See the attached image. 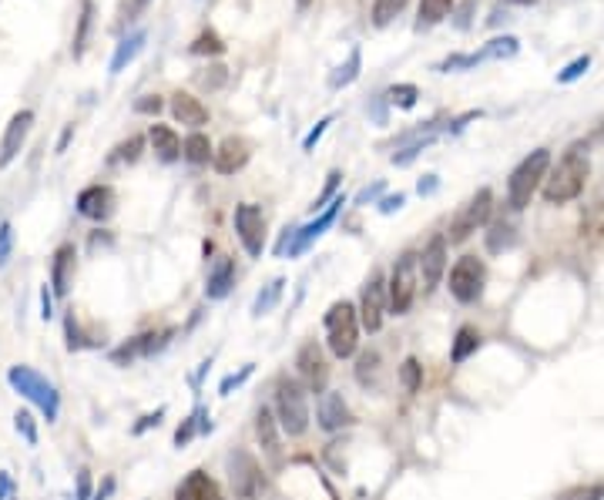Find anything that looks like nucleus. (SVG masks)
Instances as JSON below:
<instances>
[{
  "instance_id": "cd10ccee",
  "label": "nucleus",
  "mask_w": 604,
  "mask_h": 500,
  "mask_svg": "<svg viewBox=\"0 0 604 500\" xmlns=\"http://www.w3.org/2000/svg\"><path fill=\"white\" fill-rule=\"evenodd\" d=\"M477 349H481V333H477L473 326H460V329H457V336H453L450 363H467Z\"/></svg>"
},
{
  "instance_id": "4be33fe9",
  "label": "nucleus",
  "mask_w": 604,
  "mask_h": 500,
  "mask_svg": "<svg viewBox=\"0 0 604 500\" xmlns=\"http://www.w3.org/2000/svg\"><path fill=\"white\" fill-rule=\"evenodd\" d=\"M175 500H222V490L205 470H192L175 490Z\"/></svg>"
},
{
  "instance_id": "6e6552de",
  "label": "nucleus",
  "mask_w": 604,
  "mask_h": 500,
  "mask_svg": "<svg viewBox=\"0 0 604 500\" xmlns=\"http://www.w3.org/2000/svg\"><path fill=\"white\" fill-rule=\"evenodd\" d=\"M483 282H487V269L477 256L457 258V266L450 269V292L457 303H477L483 296Z\"/></svg>"
},
{
  "instance_id": "0e129e2a",
  "label": "nucleus",
  "mask_w": 604,
  "mask_h": 500,
  "mask_svg": "<svg viewBox=\"0 0 604 500\" xmlns=\"http://www.w3.org/2000/svg\"><path fill=\"white\" fill-rule=\"evenodd\" d=\"M71 135H75V128L68 124V128H64V135H60V141H58V152H64V148H68V141H71Z\"/></svg>"
},
{
  "instance_id": "7ed1b4c3",
  "label": "nucleus",
  "mask_w": 604,
  "mask_h": 500,
  "mask_svg": "<svg viewBox=\"0 0 604 500\" xmlns=\"http://www.w3.org/2000/svg\"><path fill=\"white\" fill-rule=\"evenodd\" d=\"M275 413L279 426L289 437H302L309 430V403H306V386L299 379L279 377L275 383Z\"/></svg>"
},
{
  "instance_id": "c9c22d12",
  "label": "nucleus",
  "mask_w": 604,
  "mask_h": 500,
  "mask_svg": "<svg viewBox=\"0 0 604 500\" xmlns=\"http://www.w3.org/2000/svg\"><path fill=\"white\" fill-rule=\"evenodd\" d=\"M400 383H403L407 393H417L423 386V366L417 356H407V360H403V366H400Z\"/></svg>"
},
{
  "instance_id": "ddd939ff",
  "label": "nucleus",
  "mask_w": 604,
  "mask_h": 500,
  "mask_svg": "<svg viewBox=\"0 0 604 500\" xmlns=\"http://www.w3.org/2000/svg\"><path fill=\"white\" fill-rule=\"evenodd\" d=\"M343 205H346V198L336 195V198H332L330 209H322V212H319L316 222H309V226L296 228V239H292V245H289V258L302 256V252H306L309 245L316 242L319 235H322V232H326V228H330L332 222H336V215H339V209H343Z\"/></svg>"
},
{
  "instance_id": "58836bf2",
  "label": "nucleus",
  "mask_w": 604,
  "mask_h": 500,
  "mask_svg": "<svg viewBox=\"0 0 604 500\" xmlns=\"http://www.w3.org/2000/svg\"><path fill=\"white\" fill-rule=\"evenodd\" d=\"M222 51H226V44L215 31H202L192 44V54H222Z\"/></svg>"
},
{
  "instance_id": "79ce46f5",
  "label": "nucleus",
  "mask_w": 604,
  "mask_h": 500,
  "mask_svg": "<svg viewBox=\"0 0 604 500\" xmlns=\"http://www.w3.org/2000/svg\"><path fill=\"white\" fill-rule=\"evenodd\" d=\"M11 252H14V226H11V222H0V269L7 266Z\"/></svg>"
},
{
  "instance_id": "5701e85b",
  "label": "nucleus",
  "mask_w": 604,
  "mask_h": 500,
  "mask_svg": "<svg viewBox=\"0 0 604 500\" xmlns=\"http://www.w3.org/2000/svg\"><path fill=\"white\" fill-rule=\"evenodd\" d=\"M235 286V262L228 256L215 258V266L209 269V282H205V296L209 299H226Z\"/></svg>"
},
{
  "instance_id": "7c9ffc66",
  "label": "nucleus",
  "mask_w": 604,
  "mask_h": 500,
  "mask_svg": "<svg viewBox=\"0 0 604 500\" xmlns=\"http://www.w3.org/2000/svg\"><path fill=\"white\" fill-rule=\"evenodd\" d=\"M450 7L453 0H420V17H417V31H430V28H437L443 17H450Z\"/></svg>"
},
{
  "instance_id": "e2e57ef3",
  "label": "nucleus",
  "mask_w": 604,
  "mask_h": 500,
  "mask_svg": "<svg viewBox=\"0 0 604 500\" xmlns=\"http://www.w3.org/2000/svg\"><path fill=\"white\" fill-rule=\"evenodd\" d=\"M41 309H44V313H41L44 319L54 316V313H51V292H47V289H41Z\"/></svg>"
},
{
  "instance_id": "f03ea898",
  "label": "nucleus",
  "mask_w": 604,
  "mask_h": 500,
  "mask_svg": "<svg viewBox=\"0 0 604 500\" xmlns=\"http://www.w3.org/2000/svg\"><path fill=\"white\" fill-rule=\"evenodd\" d=\"M547 171H551V152L547 148H537L530 152L521 165L511 171V182H507V202L511 209H528L534 192L541 188V182H547Z\"/></svg>"
},
{
  "instance_id": "0eeeda50",
  "label": "nucleus",
  "mask_w": 604,
  "mask_h": 500,
  "mask_svg": "<svg viewBox=\"0 0 604 500\" xmlns=\"http://www.w3.org/2000/svg\"><path fill=\"white\" fill-rule=\"evenodd\" d=\"M521 51V41L517 37H494V41H487L481 51H473V54H450V58H443L437 64L440 75H450V71H470V67H477L483 61H504V58H513Z\"/></svg>"
},
{
  "instance_id": "4c0bfd02",
  "label": "nucleus",
  "mask_w": 604,
  "mask_h": 500,
  "mask_svg": "<svg viewBox=\"0 0 604 500\" xmlns=\"http://www.w3.org/2000/svg\"><path fill=\"white\" fill-rule=\"evenodd\" d=\"M403 4H407V0H377V4H373V24H377V28H386L393 17L403 11Z\"/></svg>"
},
{
  "instance_id": "72a5a7b5",
  "label": "nucleus",
  "mask_w": 604,
  "mask_h": 500,
  "mask_svg": "<svg viewBox=\"0 0 604 500\" xmlns=\"http://www.w3.org/2000/svg\"><path fill=\"white\" fill-rule=\"evenodd\" d=\"M513 242H517V228H513L511 222H497V226H490V232H487V249H490V252H507Z\"/></svg>"
},
{
  "instance_id": "3c124183",
  "label": "nucleus",
  "mask_w": 604,
  "mask_h": 500,
  "mask_svg": "<svg viewBox=\"0 0 604 500\" xmlns=\"http://www.w3.org/2000/svg\"><path fill=\"white\" fill-rule=\"evenodd\" d=\"M598 497H604V487H581V490L564 494V500H598Z\"/></svg>"
},
{
  "instance_id": "412c9836",
  "label": "nucleus",
  "mask_w": 604,
  "mask_h": 500,
  "mask_svg": "<svg viewBox=\"0 0 604 500\" xmlns=\"http://www.w3.org/2000/svg\"><path fill=\"white\" fill-rule=\"evenodd\" d=\"M171 115H175V122L185 124V128H202V124H209V107L198 101L195 94H171Z\"/></svg>"
},
{
  "instance_id": "bf43d9fd",
  "label": "nucleus",
  "mask_w": 604,
  "mask_h": 500,
  "mask_svg": "<svg viewBox=\"0 0 604 500\" xmlns=\"http://www.w3.org/2000/svg\"><path fill=\"white\" fill-rule=\"evenodd\" d=\"M437 175H426V179H420V188H417V192H420V195H433V192H437Z\"/></svg>"
},
{
  "instance_id": "1a4fd4ad",
  "label": "nucleus",
  "mask_w": 604,
  "mask_h": 500,
  "mask_svg": "<svg viewBox=\"0 0 604 500\" xmlns=\"http://www.w3.org/2000/svg\"><path fill=\"white\" fill-rule=\"evenodd\" d=\"M490 209H494V192H490V188H481V192L470 198L460 212L453 215L450 232H447V235H450V242H467L477 228L487 226Z\"/></svg>"
},
{
  "instance_id": "a19ab883",
  "label": "nucleus",
  "mask_w": 604,
  "mask_h": 500,
  "mask_svg": "<svg viewBox=\"0 0 604 500\" xmlns=\"http://www.w3.org/2000/svg\"><path fill=\"white\" fill-rule=\"evenodd\" d=\"M14 426H17V433L28 440L30 447L37 443V426H34V417H30L28 409H17V417H14Z\"/></svg>"
},
{
  "instance_id": "09e8293b",
  "label": "nucleus",
  "mask_w": 604,
  "mask_h": 500,
  "mask_svg": "<svg viewBox=\"0 0 604 500\" xmlns=\"http://www.w3.org/2000/svg\"><path fill=\"white\" fill-rule=\"evenodd\" d=\"M473 7H477V0H464V4L457 7V20H453V24H457L460 31H467L470 28V14H473Z\"/></svg>"
},
{
  "instance_id": "9d476101",
  "label": "nucleus",
  "mask_w": 604,
  "mask_h": 500,
  "mask_svg": "<svg viewBox=\"0 0 604 500\" xmlns=\"http://www.w3.org/2000/svg\"><path fill=\"white\" fill-rule=\"evenodd\" d=\"M386 282H383V273H373L366 282H362V296H360V322L366 333H377L383 326V313H386Z\"/></svg>"
},
{
  "instance_id": "052dcab7",
  "label": "nucleus",
  "mask_w": 604,
  "mask_h": 500,
  "mask_svg": "<svg viewBox=\"0 0 604 500\" xmlns=\"http://www.w3.org/2000/svg\"><path fill=\"white\" fill-rule=\"evenodd\" d=\"M379 192H383V185H370V188H362V192H360V195H356V202H360V205H362V202H373V198H377L379 195Z\"/></svg>"
},
{
  "instance_id": "a18cd8bd",
  "label": "nucleus",
  "mask_w": 604,
  "mask_h": 500,
  "mask_svg": "<svg viewBox=\"0 0 604 500\" xmlns=\"http://www.w3.org/2000/svg\"><path fill=\"white\" fill-rule=\"evenodd\" d=\"M226 77H228V71L222 67V64H211L209 75H202L198 81H202V84H205V88L211 91V88H222V84H226Z\"/></svg>"
},
{
  "instance_id": "f704fd0d",
  "label": "nucleus",
  "mask_w": 604,
  "mask_h": 500,
  "mask_svg": "<svg viewBox=\"0 0 604 500\" xmlns=\"http://www.w3.org/2000/svg\"><path fill=\"white\" fill-rule=\"evenodd\" d=\"M91 24H94V4H91V0H84V4H81V17H77L75 44H71V51H75V58H81V54H84V44H88Z\"/></svg>"
},
{
  "instance_id": "f8f14e48",
  "label": "nucleus",
  "mask_w": 604,
  "mask_h": 500,
  "mask_svg": "<svg viewBox=\"0 0 604 500\" xmlns=\"http://www.w3.org/2000/svg\"><path fill=\"white\" fill-rule=\"evenodd\" d=\"M235 232H239V239L249 256L256 258L262 256V249H266V215H262L258 205L242 202L239 209H235Z\"/></svg>"
},
{
  "instance_id": "774afa93",
  "label": "nucleus",
  "mask_w": 604,
  "mask_h": 500,
  "mask_svg": "<svg viewBox=\"0 0 604 500\" xmlns=\"http://www.w3.org/2000/svg\"><path fill=\"white\" fill-rule=\"evenodd\" d=\"M306 4H309V0H299V7H306Z\"/></svg>"
},
{
  "instance_id": "e433bc0d",
  "label": "nucleus",
  "mask_w": 604,
  "mask_h": 500,
  "mask_svg": "<svg viewBox=\"0 0 604 500\" xmlns=\"http://www.w3.org/2000/svg\"><path fill=\"white\" fill-rule=\"evenodd\" d=\"M417 98H420V88H417V84H393L390 91H386V101H390L393 107H403V111H409V107L417 105Z\"/></svg>"
},
{
  "instance_id": "dca6fc26",
  "label": "nucleus",
  "mask_w": 604,
  "mask_h": 500,
  "mask_svg": "<svg viewBox=\"0 0 604 500\" xmlns=\"http://www.w3.org/2000/svg\"><path fill=\"white\" fill-rule=\"evenodd\" d=\"M296 366H299L302 379H306V386L313 390V393H326V379H330V369H326V360H322V353H319L316 343H306L299 349V356H296Z\"/></svg>"
},
{
  "instance_id": "8fccbe9b",
  "label": "nucleus",
  "mask_w": 604,
  "mask_h": 500,
  "mask_svg": "<svg viewBox=\"0 0 604 500\" xmlns=\"http://www.w3.org/2000/svg\"><path fill=\"white\" fill-rule=\"evenodd\" d=\"M135 111H141V115H158V111H162V98H158V94H145L135 105Z\"/></svg>"
},
{
  "instance_id": "6e6d98bb",
  "label": "nucleus",
  "mask_w": 604,
  "mask_h": 500,
  "mask_svg": "<svg viewBox=\"0 0 604 500\" xmlns=\"http://www.w3.org/2000/svg\"><path fill=\"white\" fill-rule=\"evenodd\" d=\"M162 417H165V407L155 409V413H148V417H141V424L135 426V433H145L148 426H158V420H162Z\"/></svg>"
},
{
  "instance_id": "c756f323",
  "label": "nucleus",
  "mask_w": 604,
  "mask_h": 500,
  "mask_svg": "<svg viewBox=\"0 0 604 500\" xmlns=\"http://www.w3.org/2000/svg\"><path fill=\"white\" fill-rule=\"evenodd\" d=\"M256 437L266 447V454L279 460V426H275V420H272V413L266 407L256 413Z\"/></svg>"
},
{
  "instance_id": "2eb2a0df",
  "label": "nucleus",
  "mask_w": 604,
  "mask_h": 500,
  "mask_svg": "<svg viewBox=\"0 0 604 500\" xmlns=\"http://www.w3.org/2000/svg\"><path fill=\"white\" fill-rule=\"evenodd\" d=\"M30 124H34V111H28V107L17 111L14 118L7 122V131L0 138V168H7L20 155V148H24V141L30 135Z\"/></svg>"
},
{
  "instance_id": "a878e982",
  "label": "nucleus",
  "mask_w": 604,
  "mask_h": 500,
  "mask_svg": "<svg viewBox=\"0 0 604 500\" xmlns=\"http://www.w3.org/2000/svg\"><path fill=\"white\" fill-rule=\"evenodd\" d=\"M145 41H148V34H145V31L128 34V37H124V41L115 47V58H111V75H121L128 64L135 61L138 54H141V47H145Z\"/></svg>"
},
{
  "instance_id": "aec40b11",
  "label": "nucleus",
  "mask_w": 604,
  "mask_h": 500,
  "mask_svg": "<svg viewBox=\"0 0 604 500\" xmlns=\"http://www.w3.org/2000/svg\"><path fill=\"white\" fill-rule=\"evenodd\" d=\"M249 155H252V148H249V141L245 138H226L222 145H219V152H215V171H222V175H235L239 168H245V162H249Z\"/></svg>"
},
{
  "instance_id": "4d7b16f0",
  "label": "nucleus",
  "mask_w": 604,
  "mask_h": 500,
  "mask_svg": "<svg viewBox=\"0 0 604 500\" xmlns=\"http://www.w3.org/2000/svg\"><path fill=\"white\" fill-rule=\"evenodd\" d=\"M403 202H407V198L403 195H390V198H383V202H379V212H400V209H403Z\"/></svg>"
},
{
  "instance_id": "c85d7f7f",
  "label": "nucleus",
  "mask_w": 604,
  "mask_h": 500,
  "mask_svg": "<svg viewBox=\"0 0 604 500\" xmlns=\"http://www.w3.org/2000/svg\"><path fill=\"white\" fill-rule=\"evenodd\" d=\"M360 67H362V51H360V47H353L346 61L339 64V67H336V71L330 75V88H332V91H343V88H349V84L360 77Z\"/></svg>"
},
{
  "instance_id": "2f4dec72",
  "label": "nucleus",
  "mask_w": 604,
  "mask_h": 500,
  "mask_svg": "<svg viewBox=\"0 0 604 500\" xmlns=\"http://www.w3.org/2000/svg\"><path fill=\"white\" fill-rule=\"evenodd\" d=\"M209 430H211V420H205V407H198L195 413L175 430V447H185L195 433H209Z\"/></svg>"
},
{
  "instance_id": "20e7f679",
  "label": "nucleus",
  "mask_w": 604,
  "mask_h": 500,
  "mask_svg": "<svg viewBox=\"0 0 604 500\" xmlns=\"http://www.w3.org/2000/svg\"><path fill=\"white\" fill-rule=\"evenodd\" d=\"M7 383H11L17 393L24 396V400H30L34 407H41V413L47 417V424H54V420H58L60 393H58V386H54V383H51L47 377L34 373L30 366H11Z\"/></svg>"
},
{
  "instance_id": "338daca9",
  "label": "nucleus",
  "mask_w": 604,
  "mask_h": 500,
  "mask_svg": "<svg viewBox=\"0 0 604 500\" xmlns=\"http://www.w3.org/2000/svg\"><path fill=\"white\" fill-rule=\"evenodd\" d=\"M513 4H521V7H530V4H537V0H513Z\"/></svg>"
},
{
  "instance_id": "393cba45",
  "label": "nucleus",
  "mask_w": 604,
  "mask_h": 500,
  "mask_svg": "<svg viewBox=\"0 0 604 500\" xmlns=\"http://www.w3.org/2000/svg\"><path fill=\"white\" fill-rule=\"evenodd\" d=\"M148 141H151V148H155V155H158L165 165H171V162H179L181 158V138L175 135L168 124H151Z\"/></svg>"
},
{
  "instance_id": "de8ad7c7",
  "label": "nucleus",
  "mask_w": 604,
  "mask_h": 500,
  "mask_svg": "<svg viewBox=\"0 0 604 500\" xmlns=\"http://www.w3.org/2000/svg\"><path fill=\"white\" fill-rule=\"evenodd\" d=\"M332 124V118H322V122L316 124V128H313V131H309V135L302 138V148H306V152H313V148H316V141L322 135H326V128H330Z\"/></svg>"
},
{
  "instance_id": "37998d69",
  "label": "nucleus",
  "mask_w": 604,
  "mask_h": 500,
  "mask_svg": "<svg viewBox=\"0 0 604 500\" xmlns=\"http://www.w3.org/2000/svg\"><path fill=\"white\" fill-rule=\"evenodd\" d=\"M588 67H591V58L584 54V58H577V61H571L568 67H564V71H560V75H558V84H571V81H577V77L584 75Z\"/></svg>"
},
{
  "instance_id": "b1692460",
  "label": "nucleus",
  "mask_w": 604,
  "mask_h": 500,
  "mask_svg": "<svg viewBox=\"0 0 604 500\" xmlns=\"http://www.w3.org/2000/svg\"><path fill=\"white\" fill-rule=\"evenodd\" d=\"M75 245H60L58 252H54V262H51V286L58 296H68V289H71V275H75Z\"/></svg>"
},
{
  "instance_id": "ea45409f",
  "label": "nucleus",
  "mask_w": 604,
  "mask_h": 500,
  "mask_svg": "<svg viewBox=\"0 0 604 500\" xmlns=\"http://www.w3.org/2000/svg\"><path fill=\"white\" fill-rule=\"evenodd\" d=\"M339 182H343V171H330V179H326V185H322V192L316 195V202L309 205L313 212H319V209H326V202H330L332 195H336V188H339Z\"/></svg>"
},
{
  "instance_id": "69168bd1",
  "label": "nucleus",
  "mask_w": 604,
  "mask_h": 500,
  "mask_svg": "<svg viewBox=\"0 0 604 500\" xmlns=\"http://www.w3.org/2000/svg\"><path fill=\"white\" fill-rule=\"evenodd\" d=\"M7 490H11V477H7V473H0V500L7 497Z\"/></svg>"
},
{
  "instance_id": "6ab92c4d",
  "label": "nucleus",
  "mask_w": 604,
  "mask_h": 500,
  "mask_svg": "<svg viewBox=\"0 0 604 500\" xmlns=\"http://www.w3.org/2000/svg\"><path fill=\"white\" fill-rule=\"evenodd\" d=\"M349 424H353V413H349L343 393L326 390V393L319 396V426H322L326 433H336V430H343V426Z\"/></svg>"
},
{
  "instance_id": "c03bdc74",
  "label": "nucleus",
  "mask_w": 604,
  "mask_h": 500,
  "mask_svg": "<svg viewBox=\"0 0 604 500\" xmlns=\"http://www.w3.org/2000/svg\"><path fill=\"white\" fill-rule=\"evenodd\" d=\"M377 366H379V353H362V356H360V369H356L360 383H370V377L377 373Z\"/></svg>"
},
{
  "instance_id": "bb28decb",
  "label": "nucleus",
  "mask_w": 604,
  "mask_h": 500,
  "mask_svg": "<svg viewBox=\"0 0 604 500\" xmlns=\"http://www.w3.org/2000/svg\"><path fill=\"white\" fill-rule=\"evenodd\" d=\"M181 158L188 165H209V158H215V148H211V141L202 131H192L181 141Z\"/></svg>"
},
{
  "instance_id": "9b49d317",
  "label": "nucleus",
  "mask_w": 604,
  "mask_h": 500,
  "mask_svg": "<svg viewBox=\"0 0 604 500\" xmlns=\"http://www.w3.org/2000/svg\"><path fill=\"white\" fill-rule=\"evenodd\" d=\"M228 473H232V487H235V494L242 500H256L262 494V487H266L256 456H249L245 450L228 454Z\"/></svg>"
},
{
  "instance_id": "473e14b6",
  "label": "nucleus",
  "mask_w": 604,
  "mask_h": 500,
  "mask_svg": "<svg viewBox=\"0 0 604 500\" xmlns=\"http://www.w3.org/2000/svg\"><path fill=\"white\" fill-rule=\"evenodd\" d=\"M282 289H286V279H272L269 286L256 296V303H252V316H266V313H272L275 303L282 299Z\"/></svg>"
},
{
  "instance_id": "f257e3e1",
  "label": "nucleus",
  "mask_w": 604,
  "mask_h": 500,
  "mask_svg": "<svg viewBox=\"0 0 604 500\" xmlns=\"http://www.w3.org/2000/svg\"><path fill=\"white\" fill-rule=\"evenodd\" d=\"M591 175V162L584 152H568L560 158L554 171L547 175V182H544V202L547 205H568L574 198L584 192V182H588Z\"/></svg>"
},
{
  "instance_id": "13d9d810",
  "label": "nucleus",
  "mask_w": 604,
  "mask_h": 500,
  "mask_svg": "<svg viewBox=\"0 0 604 500\" xmlns=\"http://www.w3.org/2000/svg\"><path fill=\"white\" fill-rule=\"evenodd\" d=\"M477 118H481V111H467V115H460V118H457V122L450 124V135H457V131H464V128H467V122H477Z\"/></svg>"
},
{
  "instance_id": "680f3d73",
  "label": "nucleus",
  "mask_w": 604,
  "mask_h": 500,
  "mask_svg": "<svg viewBox=\"0 0 604 500\" xmlns=\"http://www.w3.org/2000/svg\"><path fill=\"white\" fill-rule=\"evenodd\" d=\"M111 490H115V477H105V484H101V490L94 494V500H107L111 497Z\"/></svg>"
},
{
  "instance_id": "5fc2aeb1",
  "label": "nucleus",
  "mask_w": 604,
  "mask_h": 500,
  "mask_svg": "<svg viewBox=\"0 0 604 500\" xmlns=\"http://www.w3.org/2000/svg\"><path fill=\"white\" fill-rule=\"evenodd\" d=\"M75 500H91V473L88 470H77V494Z\"/></svg>"
},
{
  "instance_id": "864d4df0",
  "label": "nucleus",
  "mask_w": 604,
  "mask_h": 500,
  "mask_svg": "<svg viewBox=\"0 0 604 500\" xmlns=\"http://www.w3.org/2000/svg\"><path fill=\"white\" fill-rule=\"evenodd\" d=\"M151 0H128V4H124V7H121V17H124V20H135L138 14H145V7H148Z\"/></svg>"
},
{
  "instance_id": "a211bd4d",
  "label": "nucleus",
  "mask_w": 604,
  "mask_h": 500,
  "mask_svg": "<svg viewBox=\"0 0 604 500\" xmlns=\"http://www.w3.org/2000/svg\"><path fill=\"white\" fill-rule=\"evenodd\" d=\"M171 336H175V329H162V333L135 336V339H128V343H124L121 349H115V353H111V360H115V363H131L135 356H151V353L165 349Z\"/></svg>"
},
{
  "instance_id": "603ef678",
  "label": "nucleus",
  "mask_w": 604,
  "mask_h": 500,
  "mask_svg": "<svg viewBox=\"0 0 604 500\" xmlns=\"http://www.w3.org/2000/svg\"><path fill=\"white\" fill-rule=\"evenodd\" d=\"M249 373H252V363H249V366H242L239 373H232V377H226V379H222V396H228V393H232V386H239V383H242V379H245V377H249Z\"/></svg>"
},
{
  "instance_id": "423d86ee",
  "label": "nucleus",
  "mask_w": 604,
  "mask_h": 500,
  "mask_svg": "<svg viewBox=\"0 0 604 500\" xmlns=\"http://www.w3.org/2000/svg\"><path fill=\"white\" fill-rule=\"evenodd\" d=\"M326 333H330V353L336 360H349L360 343V326H356V309L353 303H332L326 313Z\"/></svg>"
},
{
  "instance_id": "4468645a",
  "label": "nucleus",
  "mask_w": 604,
  "mask_h": 500,
  "mask_svg": "<svg viewBox=\"0 0 604 500\" xmlns=\"http://www.w3.org/2000/svg\"><path fill=\"white\" fill-rule=\"evenodd\" d=\"M447 273V235H433L426 249H423L420 256V279H423V289L426 292H433L440 286V279Z\"/></svg>"
},
{
  "instance_id": "39448f33",
  "label": "nucleus",
  "mask_w": 604,
  "mask_h": 500,
  "mask_svg": "<svg viewBox=\"0 0 604 500\" xmlns=\"http://www.w3.org/2000/svg\"><path fill=\"white\" fill-rule=\"evenodd\" d=\"M417 282H420V256L403 252L396 258L390 275V286H386V299H390L393 316H407L413 299H417Z\"/></svg>"
},
{
  "instance_id": "f3484780",
  "label": "nucleus",
  "mask_w": 604,
  "mask_h": 500,
  "mask_svg": "<svg viewBox=\"0 0 604 500\" xmlns=\"http://www.w3.org/2000/svg\"><path fill=\"white\" fill-rule=\"evenodd\" d=\"M77 212L94 222H105L115 212V188L111 185H91L77 195Z\"/></svg>"
},
{
  "instance_id": "49530a36",
  "label": "nucleus",
  "mask_w": 604,
  "mask_h": 500,
  "mask_svg": "<svg viewBox=\"0 0 604 500\" xmlns=\"http://www.w3.org/2000/svg\"><path fill=\"white\" fill-rule=\"evenodd\" d=\"M138 155H141V138H131V141L118 145V155H115V162H135Z\"/></svg>"
}]
</instances>
